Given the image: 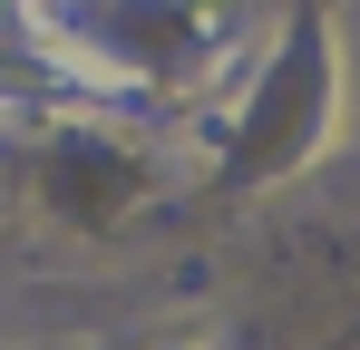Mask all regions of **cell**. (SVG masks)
Instances as JSON below:
<instances>
[{
	"mask_svg": "<svg viewBox=\"0 0 360 350\" xmlns=\"http://www.w3.org/2000/svg\"><path fill=\"white\" fill-rule=\"evenodd\" d=\"M156 350H234L224 331H176V341H156Z\"/></svg>",
	"mask_w": 360,
	"mask_h": 350,
	"instance_id": "1",
	"label": "cell"
}]
</instances>
